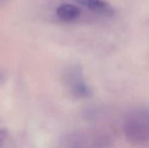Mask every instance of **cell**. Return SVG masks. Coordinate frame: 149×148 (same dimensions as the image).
<instances>
[{
    "label": "cell",
    "instance_id": "obj_1",
    "mask_svg": "<svg viewBox=\"0 0 149 148\" xmlns=\"http://www.w3.org/2000/svg\"><path fill=\"white\" fill-rule=\"evenodd\" d=\"M123 131L129 142L135 145L149 143V111L137 110L126 116Z\"/></svg>",
    "mask_w": 149,
    "mask_h": 148
},
{
    "label": "cell",
    "instance_id": "obj_2",
    "mask_svg": "<svg viewBox=\"0 0 149 148\" xmlns=\"http://www.w3.org/2000/svg\"><path fill=\"white\" fill-rule=\"evenodd\" d=\"M65 85L76 97H86L90 94V90L86 85L80 66L73 65L68 67L63 76Z\"/></svg>",
    "mask_w": 149,
    "mask_h": 148
},
{
    "label": "cell",
    "instance_id": "obj_3",
    "mask_svg": "<svg viewBox=\"0 0 149 148\" xmlns=\"http://www.w3.org/2000/svg\"><path fill=\"white\" fill-rule=\"evenodd\" d=\"M74 1L80 5L85 6L91 11L96 12V13L112 15L115 12L112 6L104 0H74Z\"/></svg>",
    "mask_w": 149,
    "mask_h": 148
},
{
    "label": "cell",
    "instance_id": "obj_4",
    "mask_svg": "<svg viewBox=\"0 0 149 148\" xmlns=\"http://www.w3.org/2000/svg\"><path fill=\"white\" fill-rule=\"evenodd\" d=\"M56 14L61 20L64 22H73L80 16L81 11L77 6L73 4L64 3L58 6L56 9Z\"/></svg>",
    "mask_w": 149,
    "mask_h": 148
},
{
    "label": "cell",
    "instance_id": "obj_5",
    "mask_svg": "<svg viewBox=\"0 0 149 148\" xmlns=\"http://www.w3.org/2000/svg\"><path fill=\"white\" fill-rule=\"evenodd\" d=\"M6 138H7V131L4 129H0V147H2V145L4 144Z\"/></svg>",
    "mask_w": 149,
    "mask_h": 148
},
{
    "label": "cell",
    "instance_id": "obj_6",
    "mask_svg": "<svg viewBox=\"0 0 149 148\" xmlns=\"http://www.w3.org/2000/svg\"><path fill=\"white\" fill-rule=\"evenodd\" d=\"M4 1H6V0H0V3H2V2H4Z\"/></svg>",
    "mask_w": 149,
    "mask_h": 148
}]
</instances>
